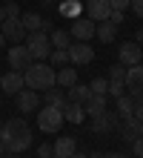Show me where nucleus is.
Returning <instances> with one entry per match:
<instances>
[{"mask_svg":"<svg viewBox=\"0 0 143 158\" xmlns=\"http://www.w3.org/2000/svg\"><path fill=\"white\" fill-rule=\"evenodd\" d=\"M3 158H20V152H9V155H3Z\"/></svg>","mask_w":143,"mask_h":158,"instance_id":"a19ab883","label":"nucleus"},{"mask_svg":"<svg viewBox=\"0 0 143 158\" xmlns=\"http://www.w3.org/2000/svg\"><path fill=\"white\" fill-rule=\"evenodd\" d=\"M72 152H77V141H74V135H63V138H57V141L52 144V155L54 158H69Z\"/></svg>","mask_w":143,"mask_h":158,"instance_id":"dca6fc26","label":"nucleus"},{"mask_svg":"<svg viewBox=\"0 0 143 158\" xmlns=\"http://www.w3.org/2000/svg\"><path fill=\"white\" fill-rule=\"evenodd\" d=\"M72 83H77V69H74V66H60L54 72V86L69 89Z\"/></svg>","mask_w":143,"mask_h":158,"instance_id":"6ab92c4d","label":"nucleus"},{"mask_svg":"<svg viewBox=\"0 0 143 158\" xmlns=\"http://www.w3.org/2000/svg\"><path fill=\"white\" fill-rule=\"evenodd\" d=\"M57 12H60L66 20H74V17L83 15V3H80V0H63V3L57 6Z\"/></svg>","mask_w":143,"mask_h":158,"instance_id":"5701e85b","label":"nucleus"},{"mask_svg":"<svg viewBox=\"0 0 143 158\" xmlns=\"http://www.w3.org/2000/svg\"><path fill=\"white\" fill-rule=\"evenodd\" d=\"M109 6H112V12H126L132 6V0H109Z\"/></svg>","mask_w":143,"mask_h":158,"instance_id":"7c9ffc66","label":"nucleus"},{"mask_svg":"<svg viewBox=\"0 0 143 158\" xmlns=\"http://www.w3.org/2000/svg\"><path fill=\"white\" fill-rule=\"evenodd\" d=\"M94 60V49L86 40H77L69 46V63L72 66H89V63Z\"/></svg>","mask_w":143,"mask_h":158,"instance_id":"0eeeda50","label":"nucleus"},{"mask_svg":"<svg viewBox=\"0 0 143 158\" xmlns=\"http://www.w3.org/2000/svg\"><path fill=\"white\" fill-rule=\"evenodd\" d=\"M52 158H54V155H52Z\"/></svg>","mask_w":143,"mask_h":158,"instance_id":"8fccbe9b","label":"nucleus"},{"mask_svg":"<svg viewBox=\"0 0 143 158\" xmlns=\"http://www.w3.org/2000/svg\"><path fill=\"white\" fill-rule=\"evenodd\" d=\"M0 129H3V124H0Z\"/></svg>","mask_w":143,"mask_h":158,"instance_id":"09e8293b","label":"nucleus"},{"mask_svg":"<svg viewBox=\"0 0 143 158\" xmlns=\"http://www.w3.org/2000/svg\"><path fill=\"white\" fill-rule=\"evenodd\" d=\"M89 158H103V152H89Z\"/></svg>","mask_w":143,"mask_h":158,"instance_id":"79ce46f5","label":"nucleus"},{"mask_svg":"<svg viewBox=\"0 0 143 158\" xmlns=\"http://www.w3.org/2000/svg\"><path fill=\"white\" fill-rule=\"evenodd\" d=\"M60 112H63V121H69V124H83V118H86L83 104H72V101H66V106Z\"/></svg>","mask_w":143,"mask_h":158,"instance_id":"412c9836","label":"nucleus"},{"mask_svg":"<svg viewBox=\"0 0 143 158\" xmlns=\"http://www.w3.org/2000/svg\"><path fill=\"white\" fill-rule=\"evenodd\" d=\"M37 127H40V132H57V129L63 127V112L57 106L43 104L37 109Z\"/></svg>","mask_w":143,"mask_h":158,"instance_id":"20e7f679","label":"nucleus"},{"mask_svg":"<svg viewBox=\"0 0 143 158\" xmlns=\"http://www.w3.org/2000/svg\"><path fill=\"white\" fill-rule=\"evenodd\" d=\"M94 29H97V23L92 20V17H74L72 20V29H69V35H72V40H86L89 43L92 38H94Z\"/></svg>","mask_w":143,"mask_h":158,"instance_id":"423d86ee","label":"nucleus"},{"mask_svg":"<svg viewBox=\"0 0 143 158\" xmlns=\"http://www.w3.org/2000/svg\"><path fill=\"white\" fill-rule=\"evenodd\" d=\"M135 43H140V46H143V26H140V29H137V35H135Z\"/></svg>","mask_w":143,"mask_h":158,"instance_id":"58836bf2","label":"nucleus"},{"mask_svg":"<svg viewBox=\"0 0 143 158\" xmlns=\"http://www.w3.org/2000/svg\"><path fill=\"white\" fill-rule=\"evenodd\" d=\"M123 20H126V12H112L109 15V23H114V26H120Z\"/></svg>","mask_w":143,"mask_h":158,"instance_id":"f704fd0d","label":"nucleus"},{"mask_svg":"<svg viewBox=\"0 0 143 158\" xmlns=\"http://www.w3.org/2000/svg\"><path fill=\"white\" fill-rule=\"evenodd\" d=\"M106 109H109V98H103V95H92V98L83 104V112L89 115V118H94V115H103Z\"/></svg>","mask_w":143,"mask_h":158,"instance_id":"a211bd4d","label":"nucleus"},{"mask_svg":"<svg viewBox=\"0 0 143 158\" xmlns=\"http://www.w3.org/2000/svg\"><path fill=\"white\" fill-rule=\"evenodd\" d=\"M0 35H3L6 40H12V43H23L26 40V29H23L20 17H3V23H0Z\"/></svg>","mask_w":143,"mask_h":158,"instance_id":"6e6552de","label":"nucleus"},{"mask_svg":"<svg viewBox=\"0 0 143 158\" xmlns=\"http://www.w3.org/2000/svg\"><path fill=\"white\" fill-rule=\"evenodd\" d=\"M120 127V115L117 112H103V115H94L92 118V129L94 132H112V129H117Z\"/></svg>","mask_w":143,"mask_h":158,"instance_id":"f8f14e48","label":"nucleus"},{"mask_svg":"<svg viewBox=\"0 0 143 158\" xmlns=\"http://www.w3.org/2000/svg\"><path fill=\"white\" fill-rule=\"evenodd\" d=\"M140 63H143V46H140Z\"/></svg>","mask_w":143,"mask_h":158,"instance_id":"de8ad7c7","label":"nucleus"},{"mask_svg":"<svg viewBox=\"0 0 143 158\" xmlns=\"http://www.w3.org/2000/svg\"><path fill=\"white\" fill-rule=\"evenodd\" d=\"M46 63H52L54 69L66 66V63H69V49H52V55H49V60H46Z\"/></svg>","mask_w":143,"mask_h":158,"instance_id":"a878e982","label":"nucleus"},{"mask_svg":"<svg viewBox=\"0 0 143 158\" xmlns=\"http://www.w3.org/2000/svg\"><path fill=\"white\" fill-rule=\"evenodd\" d=\"M94 38H97L100 43H112L114 38H117V26L109 23V20H100L97 29H94Z\"/></svg>","mask_w":143,"mask_h":158,"instance_id":"4be33fe9","label":"nucleus"},{"mask_svg":"<svg viewBox=\"0 0 143 158\" xmlns=\"http://www.w3.org/2000/svg\"><path fill=\"white\" fill-rule=\"evenodd\" d=\"M37 158H52V144H40V150H37Z\"/></svg>","mask_w":143,"mask_h":158,"instance_id":"c9c22d12","label":"nucleus"},{"mask_svg":"<svg viewBox=\"0 0 143 158\" xmlns=\"http://www.w3.org/2000/svg\"><path fill=\"white\" fill-rule=\"evenodd\" d=\"M32 55H29V49L23 43H14L12 49H9V66H12L14 72H26L29 66H32Z\"/></svg>","mask_w":143,"mask_h":158,"instance_id":"9d476101","label":"nucleus"},{"mask_svg":"<svg viewBox=\"0 0 143 158\" xmlns=\"http://www.w3.org/2000/svg\"><path fill=\"white\" fill-rule=\"evenodd\" d=\"M0 144L6 152H26L32 147V127L23 118H9L0 129Z\"/></svg>","mask_w":143,"mask_h":158,"instance_id":"f257e3e1","label":"nucleus"},{"mask_svg":"<svg viewBox=\"0 0 143 158\" xmlns=\"http://www.w3.org/2000/svg\"><path fill=\"white\" fill-rule=\"evenodd\" d=\"M117 63H123V66H135V63H140V43H123L117 49Z\"/></svg>","mask_w":143,"mask_h":158,"instance_id":"4468645a","label":"nucleus"},{"mask_svg":"<svg viewBox=\"0 0 143 158\" xmlns=\"http://www.w3.org/2000/svg\"><path fill=\"white\" fill-rule=\"evenodd\" d=\"M132 12L137 17H143V0H132Z\"/></svg>","mask_w":143,"mask_h":158,"instance_id":"e433bc0d","label":"nucleus"},{"mask_svg":"<svg viewBox=\"0 0 143 158\" xmlns=\"http://www.w3.org/2000/svg\"><path fill=\"white\" fill-rule=\"evenodd\" d=\"M89 98H92V89L83 86V83H72L66 89V101H72V104H86Z\"/></svg>","mask_w":143,"mask_h":158,"instance_id":"aec40b11","label":"nucleus"},{"mask_svg":"<svg viewBox=\"0 0 143 158\" xmlns=\"http://www.w3.org/2000/svg\"><path fill=\"white\" fill-rule=\"evenodd\" d=\"M49 43H52V49H69L72 46V35L66 29H54V32H49Z\"/></svg>","mask_w":143,"mask_h":158,"instance_id":"b1692460","label":"nucleus"},{"mask_svg":"<svg viewBox=\"0 0 143 158\" xmlns=\"http://www.w3.org/2000/svg\"><path fill=\"white\" fill-rule=\"evenodd\" d=\"M132 150H135V158H143V135L132 141Z\"/></svg>","mask_w":143,"mask_h":158,"instance_id":"72a5a7b5","label":"nucleus"},{"mask_svg":"<svg viewBox=\"0 0 143 158\" xmlns=\"http://www.w3.org/2000/svg\"><path fill=\"white\" fill-rule=\"evenodd\" d=\"M109 15H112L109 0H86V17H92L94 23L109 20Z\"/></svg>","mask_w":143,"mask_h":158,"instance_id":"ddd939ff","label":"nucleus"},{"mask_svg":"<svg viewBox=\"0 0 143 158\" xmlns=\"http://www.w3.org/2000/svg\"><path fill=\"white\" fill-rule=\"evenodd\" d=\"M3 152H6V150H3V144H0V158H3Z\"/></svg>","mask_w":143,"mask_h":158,"instance_id":"a18cd8bd","label":"nucleus"},{"mask_svg":"<svg viewBox=\"0 0 143 158\" xmlns=\"http://www.w3.org/2000/svg\"><path fill=\"white\" fill-rule=\"evenodd\" d=\"M69 158H89V155H86V152H72Z\"/></svg>","mask_w":143,"mask_h":158,"instance_id":"ea45409f","label":"nucleus"},{"mask_svg":"<svg viewBox=\"0 0 143 158\" xmlns=\"http://www.w3.org/2000/svg\"><path fill=\"white\" fill-rule=\"evenodd\" d=\"M132 115H135L140 124H143V95H137V98H135V109H132Z\"/></svg>","mask_w":143,"mask_h":158,"instance_id":"473e14b6","label":"nucleus"},{"mask_svg":"<svg viewBox=\"0 0 143 158\" xmlns=\"http://www.w3.org/2000/svg\"><path fill=\"white\" fill-rule=\"evenodd\" d=\"M132 109H135V98H132V95H120L117 98V115L120 118H129Z\"/></svg>","mask_w":143,"mask_h":158,"instance_id":"bb28decb","label":"nucleus"},{"mask_svg":"<svg viewBox=\"0 0 143 158\" xmlns=\"http://www.w3.org/2000/svg\"><path fill=\"white\" fill-rule=\"evenodd\" d=\"M14 98H17V109H20L23 115H32V112L40 109V92H34V89H29V86H23Z\"/></svg>","mask_w":143,"mask_h":158,"instance_id":"1a4fd4ad","label":"nucleus"},{"mask_svg":"<svg viewBox=\"0 0 143 158\" xmlns=\"http://www.w3.org/2000/svg\"><path fill=\"white\" fill-rule=\"evenodd\" d=\"M3 43H6V38H3V35H0V46H3Z\"/></svg>","mask_w":143,"mask_h":158,"instance_id":"49530a36","label":"nucleus"},{"mask_svg":"<svg viewBox=\"0 0 143 158\" xmlns=\"http://www.w3.org/2000/svg\"><path fill=\"white\" fill-rule=\"evenodd\" d=\"M106 95H112V98H120V95H126V89H123V83H109Z\"/></svg>","mask_w":143,"mask_h":158,"instance_id":"2f4dec72","label":"nucleus"},{"mask_svg":"<svg viewBox=\"0 0 143 158\" xmlns=\"http://www.w3.org/2000/svg\"><path fill=\"white\" fill-rule=\"evenodd\" d=\"M123 124H120V135H123V141H135V138H140L143 135V124L135 118V115H129V118H120Z\"/></svg>","mask_w":143,"mask_h":158,"instance_id":"2eb2a0df","label":"nucleus"},{"mask_svg":"<svg viewBox=\"0 0 143 158\" xmlns=\"http://www.w3.org/2000/svg\"><path fill=\"white\" fill-rule=\"evenodd\" d=\"M26 86V81H23V72H14V69H9L3 78H0V92H6V95H17Z\"/></svg>","mask_w":143,"mask_h":158,"instance_id":"9b49d317","label":"nucleus"},{"mask_svg":"<svg viewBox=\"0 0 143 158\" xmlns=\"http://www.w3.org/2000/svg\"><path fill=\"white\" fill-rule=\"evenodd\" d=\"M54 66L52 63H46V60H34L32 66H29L23 72V81H26V86L29 89H34V92H46V89H52L54 86Z\"/></svg>","mask_w":143,"mask_h":158,"instance_id":"f03ea898","label":"nucleus"},{"mask_svg":"<svg viewBox=\"0 0 143 158\" xmlns=\"http://www.w3.org/2000/svg\"><path fill=\"white\" fill-rule=\"evenodd\" d=\"M20 23H23L26 32H49V20H46V17H40L37 12H26V15H20Z\"/></svg>","mask_w":143,"mask_h":158,"instance_id":"f3484780","label":"nucleus"},{"mask_svg":"<svg viewBox=\"0 0 143 158\" xmlns=\"http://www.w3.org/2000/svg\"><path fill=\"white\" fill-rule=\"evenodd\" d=\"M3 17H6V12H3V6H0V23H3Z\"/></svg>","mask_w":143,"mask_h":158,"instance_id":"37998d69","label":"nucleus"},{"mask_svg":"<svg viewBox=\"0 0 143 158\" xmlns=\"http://www.w3.org/2000/svg\"><path fill=\"white\" fill-rule=\"evenodd\" d=\"M123 78H126V66L123 63H114V66H109V83H123Z\"/></svg>","mask_w":143,"mask_h":158,"instance_id":"cd10ccee","label":"nucleus"},{"mask_svg":"<svg viewBox=\"0 0 143 158\" xmlns=\"http://www.w3.org/2000/svg\"><path fill=\"white\" fill-rule=\"evenodd\" d=\"M89 89H92V95H103V98H109V95H106V89H109V81H106V78H94V81L89 83Z\"/></svg>","mask_w":143,"mask_h":158,"instance_id":"c85d7f7f","label":"nucleus"},{"mask_svg":"<svg viewBox=\"0 0 143 158\" xmlns=\"http://www.w3.org/2000/svg\"><path fill=\"white\" fill-rule=\"evenodd\" d=\"M23 46L29 49L32 60H49V55H52V43H49V35L46 32H26Z\"/></svg>","mask_w":143,"mask_h":158,"instance_id":"7ed1b4c3","label":"nucleus"},{"mask_svg":"<svg viewBox=\"0 0 143 158\" xmlns=\"http://www.w3.org/2000/svg\"><path fill=\"white\" fill-rule=\"evenodd\" d=\"M123 89H126V95H132V98L143 95V63H135V66H126Z\"/></svg>","mask_w":143,"mask_h":158,"instance_id":"39448f33","label":"nucleus"},{"mask_svg":"<svg viewBox=\"0 0 143 158\" xmlns=\"http://www.w3.org/2000/svg\"><path fill=\"white\" fill-rule=\"evenodd\" d=\"M43 95H46V104H49V106H57V109H63V106H66V89L52 86V89H46Z\"/></svg>","mask_w":143,"mask_h":158,"instance_id":"393cba45","label":"nucleus"},{"mask_svg":"<svg viewBox=\"0 0 143 158\" xmlns=\"http://www.w3.org/2000/svg\"><path fill=\"white\" fill-rule=\"evenodd\" d=\"M103 158H126L123 152H103Z\"/></svg>","mask_w":143,"mask_h":158,"instance_id":"4c0bfd02","label":"nucleus"},{"mask_svg":"<svg viewBox=\"0 0 143 158\" xmlns=\"http://www.w3.org/2000/svg\"><path fill=\"white\" fill-rule=\"evenodd\" d=\"M3 12H6V17H20V9H17V3H14V0H6Z\"/></svg>","mask_w":143,"mask_h":158,"instance_id":"c756f323","label":"nucleus"},{"mask_svg":"<svg viewBox=\"0 0 143 158\" xmlns=\"http://www.w3.org/2000/svg\"><path fill=\"white\" fill-rule=\"evenodd\" d=\"M52 3H54V0H43V6H52Z\"/></svg>","mask_w":143,"mask_h":158,"instance_id":"c03bdc74","label":"nucleus"}]
</instances>
